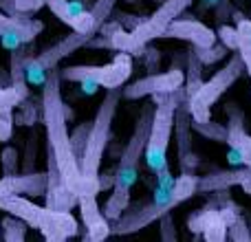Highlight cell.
<instances>
[{
  "label": "cell",
  "instance_id": "cell-15",
  "mask_svg": "<svg viewBox=\"0 0 251 242\" xmlns=\"http://www.w3.org/2000/svg\"><path fill=\"white\" fill-rule=\"evenodd\" d=\"M0 192L16 196H44L47 192V172H25L0 178Z\"/></svg>",
  "mask_w": 251,
  "mask_h": 242
},
{
  "label": "cell",
  "instance_id": "cell-4",
  "mask_svg": "<svg viewBox=\"0 0 251 242\" xmlns=\"http://www.w3.org/2000/svg\"><path fill=\"white\" fill-rule=\"evenodd\" d=\"M0 209L11 216L20 218L26 222V227L42 231L47 240H69L77 234L79 225L73 218L71 212H62V209H51L47 205H35L31 203L26 196H16V194H2L0 192Z\"/></svg>",
  "mask_w": 251,
  "mask_h": 242
},
{
  "label": "cell",
  "instance_id": "cell-25",
  "mask_svg": "<svg viewBox=\"0 0 251 242\" xmlns=\"http://www.w3.org/2000/svg\"><path fill=\"white\" fill-rule=\"evenodd\" d=\"M18 150L11 145H7L0 154V168H2V176H11V174H18V168H20V159H18Z\"/></svg>",
  "mask_w": 251,
  "mask_h": 242
},
{
  "label": "cell",
  "instance_id": "cell-24",
  "mask_svg": "<svg viewBox=\"0 0 251 242\" xmlns=\"http://www.w3.org/2000/svg\"><path fill=\"white\" fill-rule=\"evenodd\" d=\"M194 51H196V55H199V60L203 62V66H209V64H214V62H218V60H223V57L229 53V48L227 47H223V44H209V47H203V48H196L194 47Z\"/></svg>",
  "mask_w": 251,
  "mask_h": 242
},
{
  "label": "cell",
  "instance_id": "cell-28",
  "mask_svg": "<svg viewBox=\"0 0 251 242\" xmlns=\"http://www.w3.org/2000/svg\"><path fill=\"white\" fill-rule=\"evenodd\" d=\"M88 128H91V123H82V125H77V128L71 132V143H73V147H75V154H82V150H84V143H86V134H88Z\"/></svg>",
  "mask_w": 251,
  "mask_h": 242
},
{
  "label": "cell",
  "instance_id": "cell-30",
  "mask_svg": "<svg viewBox=\"0 0 251 242\" xmlns=\"http://www.w3.org/2000/svg\"><path fill=\"white\" fill-rule=\"evenodd\" d=\"M13 4H16L20 11H25V13H33V11H38V9L42 7L44 0H13Z\"/></svg>",
  "mask_w": 251,
  "mask_h": 242
},
{
  "label": "cell",
  "instance_id": "cell-8",
  "mask_svg": "<svg viewBox=\"0 0 251 242\" xmlns=\"http://www.w3.org/2000/svg\"><path fill=\"white\" fill-rule=\"evenodd\" d=\"M132 75V55L126 51H119L108 64L101 66H66L60 69V79L64 82H88L101 86L106 91L110 88H122Z\"/></svg>",
  "mask_w": 251,
  "mask_h": 242
},
{
  "label": "cell",
  "instance_id": "cell-2",
  "mask_svg": "<svg viewBox=\"0 0 251 242\" xmlns=\"http://www.w3.org/2000/svg\"><path fill=\"white\" fill-rule=\"evenodd\" d=\"M152 113H154V104H146L141 108L137 123H134L132 137H130V141L126 143L122 152L119 168L113 178V194L106 200V207H104V216L108 220H117L130 205V190H132V185L137 183V176H139V161H141L143 152H146Z\"/></svg>",
  "mask_w": 251,
  "mask_h": 242
},
{
  "label": "cell",
  "instance_id": "cell-31",
  "mask_svg": "<svg viewBox=\"0 0 251 242\" xmlns=\"http://www.w3.org/2000/svg\"><path fill=\"white\" fill-rule=\"evenodd\" d=\"M247 168H249V169H251V163H249V165H247Z\"/></svg>",
  "mask_w": 251,
  "mask_h": 242
},
{
  "label": "cell",
  "instance_id": "cell-20",
  "mask_svg": "<svg viewBox=\"0 0 251 242\" xmlns=\"http://www.w3.org/2000/svg\"><path fill=\"white\" fill-rule=\"evenodd\" d=\"M203 84V62L199 60L196 51H187V69H185V84H183V91L187 93V97L196 91V88Z\"/></svg>",
  "mask_w": 251,
  "mask_h": 242
},
{
  "label": "cell",
  "instance_id": "cell-6",
  "mask_svg": "<svg viewBox=\"0 0 251 242\" xmlns=\"http://www.w3.org/2000/svg\"><path fill=\"white\" fill-rule=\"evenodd\" d=\"M183 95H185L183 88L176 93H168V95H154V113H152L146 152H143L148 169L154 174L168 168V147L174 134V117H176L178 101Z\"/></svg>",
  "mask_w": 251,
  "mask_h": 242
},
{
  "label": "cell",
  "instance_id": "cell-16",
  "mask_svg": "<svg viewBox=\"0 0 251 242\" xmlns=\"http://www.w3.org/2000/svg\"><path fill=\"white\" fill-rule=\"evenodd\" d=\"M249 176H251V169L247 168V165H245V168H238V169H227V172H214V174H207V176H199V181H196V190L203 192V194L227 192L234 185L243 187Z\"/></svg>",
  "mask_w": 251,
  "mask_h": 242
},
{
  "label": "cell",
  "instance_id": "cell-1",
  "mask_svg": "<svg viewBox=\"0 0 251 242\" xmlns=\"http://www.w3.org/2000/svg\"><path fill=\"white\" fill-rule=\"evenodd\" d=\"M60 71L51 69L44 79L42 88V123L47 132V154L55 161L60 176L64 178L66 187L73 192L77 198L93 196L84 183L82 169H79V156L75 154V147L71 143L69 134V110L62 99L60 91Z\"/></svg>",
  "mask_w": 251,
  "mask_h": 242
},
{
  "label": "cell",
  "instance_id": "cell-7",
  "mask_svg": "<svg viewBox=\"0 0 251 242\" xmlns=\"http://www.w3.org/2000/svg\"><path fill=\"white\" fill-rule=\"evenodd\" d=\"M245 73L243 60H240L238 53H231L227 64L223 69H218L207 82H203L187 99V106H190V115L192 121L196 123H203V121L212 119V106L229 91V86H234L238 82V77Z\"/></svg>",
  "mask_w": 251,
  "mask_h": 242
},
{
  "label": "cell",
  "instance_id": "cell-14",
  "mask_svg": "<svg viewBox=\"0 0 251 242\" xmlns=\"http://www.w3.org/2000/svg\"><path fill=\"white\" fill-rule=\"evenodd\" d=\"M79 216L86 227V240H106L110 236V222L104 216V212L97 205V196H82L77 198Z\"/></svg>",
  "mask_w": 251,
  "mask_h": 242
},
{
  "label": "cell",
  "instance_id": "cell-22",
  "mask_svg": "<svg viewBox=\"0 0 251 242\" xmlns=\"http://www.w3.org/2000/svg\"><path fill=\"white\" fill-rule=\"evenodd\" d=\"M0 229H2V240H9V242H22L26 238V222L20 220V218L11 216L9 214V218H4L2 222H0Z\"/></svg>",
  "mask_w": 251,
  "mask_h": 242
},
{
  "label": "cell",
  "instance_id": "cell-27",
  "mask_svg": "<svg viewBox=\"0 0 251 242\" xmlns=\"http://www.w3.org/2000/svg\"><path fill=\"white\" fill-rule=\"evenodd\" d=\"M216 40H221L223 47H227L229 51H236V44H238V35H236V26H221L216 31Z\"/></svg>",
  "mask_w": 251,
  "mask_h": 242
},
{
  "label": "cell",
  "instance_id": "cell-9",
  "mask_svg": "<svg viewBox=\"0 0 251 242\" xmlns=\"http://www.w3.org/2000/svg\"><path fill=\"white\" fill-rule=\"evenodd\" d=\"M95 38V35L91 33H79V31H73V33H69L66 38H62L60 42H55L53 47L44 48L40 55L35 57H29L26 55L25 60V71L26 75H29L33 82H42L44 84V73H49L51 69H57V64H60L64 57H69L71 53H75L77 48L86 47L91 40Z\"/></svg>",
  "mask_w": 251,
  "mask_h": 242
},
{
  "label": "cell",
  "instance_id": "cell-3",
  "mask_svg": "<svg viewBox=\"0 0 251 242\" xmlns=\"http://www.w3.org/2000/svg\"><path fill=\"white\" fill-rule=\"evenodd\" d=\"M122 101V88H110L106 91L104 101L97 108L95 119L91 121V128L86 134V143L84 150L79 154V169H82L84 183H86L88 192L93 196H97L101 192V183H100V168H101V159H104L106 145L110 139V128H113V119L117 113V106Z\"/></svg>",
  "mask_w": 251,
  "mask_h": 242
},
{
  "label": "cell",
  "instance_id": "cell-10",
  "mask_svg": "<svg viewBox=\"0 0 251 242\" xmlns=\"http://www.w3.org/2000/svg\"><path fill=\"white\" fill-rule=\"evenodd\" d=\"M185 84V71L181 69H170L165 73H154L141 77L137 82L122 86V97L126 99H143V97H154V95H168V93H176Z\"/></svg>",
  "mask_w": 251,
  "mask_h": 242
},
{
  "label": "cell",
  "instance_id": "cell-23",
  "mask_svg": "<svg viewBox=\"0 0 251 242\" xmlns=\"http://www.w3.org/2000/svg\"><path fill=\"white\" fill-rule=\"evenodd\" d=\"M192 130L194 132H201L205 139H212V141H221L225 143L227 139V128L221 123H216V121H203V123H196V121H192Z\"/></svg>",
  "mask_w": 251,
  "mask_h": 242
},
{
  "label": "cell",
  "instance_id": "cell-11",
  "mask_svg": "<svg viewBox=\"0 0 251 242\" xmlns=\"http://www.w3.org/2000/svg\"><path fill=\"white\" fill-rule=\"evenodd\" d=\"M44 29V24L29 13L22 16H9V13L0 11V42L11 51L16 47H22L26 42H33L38 33Z\"/></svg>",
  "mask_w": 251,
  "mask_h": 242
},
{
  "label": "cell",
  "instance_id": "cell-26",
  "mask_svg": "<svg viewBox=\"0 0 251 242\" xmlns=\"http://www.w3.org/2000/svg\"><path fill=\"white\" fill-rule=\"evenodd\" d=\"M115 4H117V0H97V2L93 4L91 13H93V18H95V22L100 24V29H101V24L108 20L110 13H113Z\"/></svg>",
  "mask_w": 251,
  "mask_h": 242
},
{
  "label": "cell",
  "instance_id": "cell-12",
  "mask_svg": "<svg viewBox=\"0 0 251 242\" xmlns=\"http://www.w3.org/2000/svg\"><path fill=\"white\" fill-rule=\"evenodd\" d=\"M159 38H172V40H185L192 47L203 48L216 42V33L209 29L207 24L192 18H183V20H172L168 26H163V31L159 33Z\"/></svg>",
  "mask_w": 251,
  "mask_h": 242
},
{
  "label": "cell",
  "instance_id": "cell-17",
  "mask_svg": "<svg viewBox=\"0 0 251 242\" xmlns=\"http://www.w3.org/2000/svg\"><path fill=\"white\" fill-rule=\"evenodd\" d=\"M190 227L201 231L205 240H225L227 238V222L221 209H205V212L192 216Z\"/></svg>",
  "mask_w": 251,
  "mask_h": 242
},
{
  "label": "cell",
  "instance_id": "cell-29",
  "mask_svg": "<svg viewBox=\"0 0 251 242\" xmlns=\"http://www.w3.org/2000/svg\"><path fill=\"white\" fill-rule=\"evenodd\" d=\"M13 134V115H0V143H7Z\"/></svg>",
  "mask_w": 251,
  "mask_h": 242
},
{
  "label": "cell",
  "instance_id": "cell-5",
  "mask_svg": "<svg viewBox=\"0 0 251 242\" xmlns=\"http://www.w3.org/2000/svg\"><path fill=\"white\" fill-rule=\"evenodd\" d=\"M192 2H194V0H161L159 9H156L148 20L139 22L132 31H124L117 26V29H113V33H106L108 40L101 44L115 48V51L141 53V48L146 47V44H150L152 40L159 38L163 26H168L172 20H176Z\"/></svg>",
  "mask_w": 251,
  "mask_h": 242
},
{
  "label": "cell",
  "instance_id": "cell-13",
  "mask_svg": "<svg viewBox=\"0 0 251 242\" xmlns=\"http://www.w3.org/2000/svg\"><path fill=\"white\" fill-rule=\"evenodd\" d=\"M44 198H47V207L62 209V212H71L77 205V196L66 187L55 161L49 154H47V192H44Z\"/></svg>",
  "mask_w": 251,
  "mask_h": 242
},
{
  "label": "cell",
  "instance_id": "cell-19",
  "mask_svg": "<svg viewBox=\"0 0 251 242\" xmlns=\"http://www.w3.org/2000/svg\"><path fill=\"white\" fill-rule=\"evenodd\" d=\"M238 20H236V35H238V44H236V53L240 55L245 66V73L251 79V20L243 18L240 13H236Z\"/></svg>",
  "mask_w": 251,
  "mask_h": 242
},
{
  "label": "cell",
  "instance_id": "cell-21",
  "mask_svg": "<svg viewBox=\"0 0 251 242\" xmlns=\"http://www.w3.org/2000/svg\"><path fill=\"white\" fill-rule=\"evenodd\" d=\"M29 97V93L20 91V88L11 86V84H0V115H11L13 108L22 104Z\"/></svg>",
  "mask_w": 251,
  "mask_h": 242
},
{
  "label": "cell",
  "instance_id": "cell-18",
  "mask_svg": "<svg viewBox=\"0 0 251 242\" xmlns=\"http://www.w3.org/2000/svg\"><path fill=\"white\" fill-rule=\"evenodd\" d=\"M225 143L243 154L245 165L251 163V134H247V130H245L243 113H240V110H236V113L229 110V125H227Z\"/></svg>",
  "mask_w": 251,
  "mask_h": 242
}]
</instances>
